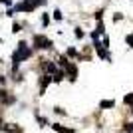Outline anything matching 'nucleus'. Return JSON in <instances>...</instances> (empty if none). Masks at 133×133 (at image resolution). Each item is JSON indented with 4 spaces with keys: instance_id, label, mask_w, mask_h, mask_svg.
<instances>
[{
    "instance_id": "obj_1",
    "label": "nucleus",
    "mask_w": 133,
    "mask_h": 133,
    "mask_svg": "<svg viewBox=\"0 0 133 133\" xmlns=\"http://www.w3.org/2000/svg\"><path fill=\"white\" fill-rule=\"evenodd\" d=\"M30 56H32V50L28 48V44H26V42H20V44H18V48H16V52L12 54V62H14V70H16V68L20 66V62L28 60Z\"/></svg>"
},
{
    "instance_id": "obj_2",
    "label": "nucleus",
    "mask_w": 133,
    "mask_h": 133,
    "mask_svg": "<svg viewBox=\"0 0 133 133\" xmlns=\"http://www.w3.org/2000/svg\"><path fill=\"white\" fill-rule=\"evenodd\" d=\"M46 0H24V2H18L16 6H14V10L16 12H32L36 10L40 4H44Z\"/></svg>"
},
{
    "instance_id": "obj_3",
    "label": "nucleus",
    "mask_w": 133,
    "mask_h": 133,
    "mask_svg": "<svg viewBox=\"0 0 133 133\" xmlns=\"http://www.w3.org/2000/svg\"><path fill=\"white\" fill-rule=\"evenodd\" d=\"M32 40H34V46H36V48H40V50L52 48V40H50V38H46V36H42V34H36Z\"/></svg>"
},
{
    "instance_id": "obj_4",
    "label": "nucleus",
    "mask_w": 133,
    "mask_h": 133,
    "mask_svg": "<svg viewBox=\"0 0 133 133\" xmlns=\"http://www.w3.org/2000/svg\"><path fill=\"white\" fill-rule=\"evenodd\" d=\"M64 72H68V76H70V79H76V76H78V68L74 66V64H68L66 68H64Z\"/></svg>"
},
{
    "instance_id": "obj_5",
    "label": "nucleus",
    "mask_w": 133,
    "mask_h": 133,
    "mask_svg": "<svg viewBox=\"0 0 133 133\" xmlns=\"http://www.w3.org/2000/svg\"><path fill=\"white\" fill-rule=\"evenodd\" d=\"M50 82H52V76H44L42 78V82H40V94H44L46 85H50Z\"/></svg>"
},
{
    "instance_id": "obj_6",
    "label": "nucleus",
    "mask_w": 133,
    "mask_h": 133,
    "mask_svg": "<svg viewBox=\"0 0 133 133\" xmlns=\"http://www.w3.org/2000/svg\"><path fill=\"white\" fill-rule=\"evenodd\" d=\"M2 129H4V133H22V129L16 125H2Z\"/></svg>"
},
{
    "instance_id": "obj_7",
    "label": "nucleus",
    "mask_w": 133,
    "mask_h": 133,
    "mask_svg": "<svg viewBox=\"0 0 133 133\" xmlns=\"http://www.w3.org/2000/svg\"><path fill=\"white\" fill-rule=\"evenodd\" d=\"M99 107H101V109H109V107L113 109V107H115V101H113V99H103L99 103Z\"/></svg>"
},
{
    "instance_id": "obj_8",
    "label": "nucleus",
    "mask_w": 133,
    "mask_h": 133,
    "mask_svg": "<svg viewBox=\"0 0 133 133\" xmlns=\"http://www.w3.org/2000/svg\"><path fill=\"white\" fill-rule=\"evenodd\" d=\"M44 70L48 74H56V66H54V64H50V62H46V60H44Z\"/></svg>"
},
{
    "instance_id": "obj_9",
    "label": "nucleus",
    "mask_w": 133,
    "mask_h": 133,
    "mask_svg": "<svg viewBox=\"0 0 133 133\" xmlns=\"http://www.w3.org/2000/svg\"><path fill=\"white\" fill-rule=\"evenodd\" d=\"M54 129L58 133H74V129H66V127H62L60 123H54Z\"/></svg>"
},
{
    "instance_id": "obj_10",
    "label": "nucleus",
    "mask_w": 133,
    "mask_h": 133,
    "mask_svg": "<svg viewBox=\"0 0 133 133\" xmlns=\"http://www.w3.org/2000/svg\"><path fill=\"white\" fill-rule=\"evenodd\" d=\"M125 105H133V94H129V95H125Z\"/></svg>"
},
{
    "instance_id": "obj_11",
    "label": "nucleus",
    "mask_w": 133,
    "mask_h": 133,
    "mask_svg": "<svg viewBox=\"0 0 133 133\" xmlns=\"http://www.w3.org/2000/svg\"><path fill=\"white\" fill-rule=\"evenodd\" d=\"M20 28H22L20 24H18V22H14V24H12V32H14V34H16V32H20Z\"/></svg>"
},
{
    "instance_id": "obj_12",
    "label": "nucleus",
    "mask_w": 133,
    "mask_h": 133,
    "mask_svg": "<svg viewBox=\"0 0 133 133\" xmlns=\"http://www.w3.org/2000/svg\"><path fill=\"white\" fill-rule=\"evenodd\" d=\"M42 24H44V26H48V24H50V16H48V14L42 18Z\"/></svg>"
},
{
    "instance_id": "obj_13",
    "label": "nucleus",
    "mask_w": 133,
    "mask_h": 133,
    "mask_svg": "<svg viewBox=\"0 0 133 133\" xmlns=\"http://www.w3.org/2000/svg\"><path fill=\"white\" fill-rule=\"evenodd\" d=\"M76 36H78V38H83V30L82 28H76Z\"/></svg>"
},
{
    "instance_id": "obj_14",
    "label": "nucleus",
    "mask_w": 133,
    "mask_h": 133,
    "mask_svg": "<svg viewBox=\"0 0 133 133\" xmlns=\"http://www.w3.org/2000/svg\"><path fill=\"white\" fill-rule=\"evenodd\" d=\"M68 56H78V52H76V48H68Z\"/></svg>"
},
{
    "instance_id": "obj_15",
    "label": "nucleus",
    "mask_w": 133,
    "mask_h": 133,
    "mask_svg": "<svg viewBox=\"0 0 133 133\" xmlns=\"http://www.w3.org/2000/svg\"><path fill=\"white\" fill-rule=\"evenodd\" d=\"M38 123H40V125H42V127H44L46 123H48V119H44V117H38Z\"/></svg>"
},
{
    "instance_id": "obj_16",
    "label": "nucleus",
    "mask_w": 133,
    "mask_h": 133,
    "mask_svg": "<svg viewBox=\"0 0 133 133\" xmlns=\"http://www.w3.org/2000/svg\"><path fill=\"white\" fill-rule=\"evenodd\" d=\"M54 18H56V20H62V12L56 10V12H54Z\"/></svg>"
},
{
    "instance_id": "obj_17",
    "label": "nucleus",
    "mask_w": 133,
    "mask_h": 133,
    "mask_svg": "<svg viewBox=\"0 0 133 133\" xmlns=\"http://www.w3.org/2000/svg\"><path fill=\"white\" fill-rule=\"evenodd\" d=\"M125 40H127V44H129V46H131V48H133V36H127V38H125Z\"/></svg>"
},
{
    "instance_id": "obj_18",
    "label": "nucleus",
    "mask_w": 133,
    "mask_h": 133,
    "mask_svg": "<svg viewBox=\"0 0 133 133\" xmlns=\"http://www.w3.org/2000/svg\"><path fill=\"white\" fill-rule=\"evenodd\" d=\"M4 82H6V79H4V76H0V85H4Z\"/></svg>"
}]
</instances>
